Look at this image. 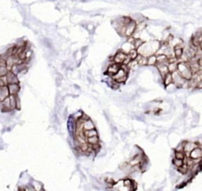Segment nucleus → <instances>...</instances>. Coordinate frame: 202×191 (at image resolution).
I'll use <instances>...</instances> for the list:
<instances>
[{
	"label": "nucleus",
	"instance_id": "c756f323",
	"mask_svg": "<svg viewBox=\"0 0 202 191\" xmlns=\"http://www.w3.org/2000/svg\"><path fill=\"white\" fill-rule=\"evenodd\" d=\"M132 184H133V181H131L130 179H126L123 181V185H124L125 186H126L127 188L131 189Z\"/></svg>",
	"mask_w": 202,
	"mask_h": 191
},
{
	"label": "nucleus",
	"instance_id": "7ed1b4c3",
	"mask_svg": "<svg viewBox=\"0 0 202 191\" xmlns=\"http://www.w3.org/2000/svg\"><path fill=\"white\" fill-rule=\"evenodd\" d=\"M136 27H137V24L134 21H131L130 22L126 24L125 25V31H124V36L130 37L135 32Z\"/></svg>",
	"mask_w": 202,
	"mask_h": 191
},
{
	"label": "nucleus",
	"instance_id": "9b49d317",
	"mask_svg": "<svg viewBox=\"0 0 202 191\" xmlns=\"http://www.w3.org/2000/svg\"><path fill=\"white\" fill-rule=\"evenodd\" d=\"M9 95L10 93H9L8 87H6L5 85L0 87V102H3Z\"/></svg>",
	"mask_w": 202,
	"mask_h": 191
},
{
	"label": "nucleus",
	"instance_id": "412c9836",
	"mask_svg": "<svg viewBox=\"0 0 202 191\" xmlns=\"http://www.w3.org/2000/svg\"><path fill=\"white\" fill-rule=\"evenodd\" d=\"M84 135L85 137H90L96 136V135H98V133H97V131L95 129H92V130H85Z\"/></svg>",
	"mask_w": 202,
	"mask_h": 191
},
{
	"label": "nucleus",
	"instance_id": "f03ea898",
	"mask_svg": "<svg viewBox=\"0 0 202 191\" xmlns=\"http://www.w3.org/2000/svg\"><path fill=\"white\" fill-rule=\"evenodd\" d=\"M112 79H114L115 81H117L118 83H123L127 80V73L125 71L124 69L120 67V69H118V72L116 73L115 74H114L111 76Z\"/></svg>",
	"mask_w": 202,
	"mask_h": 191
},
{
	"label": "nucleus",
	"instance_id": "7c9ffc66",
	"mask_svg": "<svg viewBox=\"0 0 202 191\" xmlns=\"http://www.w3.org/2000/svg\"><path fill=\"white\" fill-rule=\"evenodd\" d=\"M0 67H6V58H3V56H0Z\"/></svg>",
	"mask_w": 202,
	"mask_h": 191
},
{
	"label": "nucleus",
	"instance_id": "4468645a",
	"mask_svg": "<svg viewBox=\"0 0 202 191\" xmlns=\"http://www.w3.org/2000/svg\"><path fill=\"white\" fill-rule=\"evenodd\" d=\"M181 44V43H180ZM180 44L179 45H176L175 47H174V53H175V57L177 58V59H179V58L182 57V55H183V49L182 47H180Z\"/></svg>",
	"mask_w": 202,
	"mask_h": 191
},
{
	"label": "nucleus",
	"instance_id": "aec40b11",
	"mask_svg": "<svg viewBox=\"0 0 202 191\" xmlns=\"http://www.w3.org/2000/svg\"><path fill=\"white\" fill-rule=\"evenodd\" d=\"M156 55H151L147 57V65L148 66H154L156 64Z\"/></svg>",
	"mask_w": 202,
	"mask_h": 191
},
{
	"label": "nucleus",
	"instance_id": "f257e3e1",
	"mask_svg": "<svg viewBox=\"0 0 202 191\" xmlns=\"http://www.w3.org/2000/svg\"><path fill=\"white\" fill-rule=\"evenodd\" d=\"M177 71L180 74V75L186 80H190L192 78L193 73L191 70L190 63L187 62H181L178 63Z\"/></svg>",
	"mask_w": 202,
	"mask_h": 191
},
{
	"label": "nucleus",
	"instance_id": "bb28decb",
	"mask_svg": "<svg viewBox=\"0 0 202 191\" xmlns=\"http://www.w3.org/2000/svg\"><path fill=\"white\" fill-rule=\"evenodd\" d=\"M142 43H143V41H142L141 39L135 38V41H134V43H133V47H134L135 49H137V48H139L140 47L142 46Z\"/></svg>",
	"mask_w": 202,
	"mask_h": 191
},
{
	"label": "nucleus",
	"instance_id": "cd10ccee",
	"mask_svg": "<svg viewBox=\"0 0 202 191\" xmlns=\"http://www.w3.org/2000/svg\"><path fill=\"white\" fill-rule=\"evenodd\" d=\"M173 163H174V165H175V166H176L177 168L181 167V166H182L183 164H184V162H183V160H182V159H177V158H175V159L173 160Z\"/></svg>",
	"mask_w": 202,
	"mask_h": 191
},
{
	"label": "nucleus",
	"instance_id": "2f4dec72",
	"mask_svg": "<svg viewBox=\"0 0 202 191\" xmlns=\"http://www.w3.org/2000/svg\"><path fill=\"white\" fill-rule=\"evenodd\" d=\"M197 63L199 65V67L202 68V57H200V58L197 60Z\"/></svg>",
	"mask_w": 202,
	"mask_h": 191
},
{
	"label": "nucleus",
	"instance_id": "393cba45",
	"mask_svg": "<svg viewBox=\"0 0 202 191\" xmlns=\"http://www.w3.org/2000/svg\"><path fill=\"white\" fill-rule=\"evenodd\" d=\"M175 158H177V159H182V160H184L186 158L185 155H184V153H183V152H182V151H177V150L175 151Z\"/></svg>",
	"mask_w": 202,
	"mask_h": 191
},
{
	"label": "nucleus",
	"instance_id": "20e7f679",
	"mask_svg": "<svg viewBox=\"0 0 202 191\" xmlns=\"http://www.w3.org/2000/svg\"><path fill=\"white\" fill-rule=\"evenodd\" d=\"M171 75H172V79H173V83L178 88L182 86L183 84L185 83V81H187V80H186V79H184V78H182V76L180 75V74H179L177 70L176 71H174L173 73H171Z\"/></svg>",
	"mask_w": 202,
	"mask_h": 191
},
{
	"label": "nucleus",
	"instance_id": "f704fd0d",
	"mask_svg": "<svg viewBox=\"0 0 202 191\" xmlns=\"http://www.w3.org/2000/svg\"><path fill=\"white\" fill-rule=\"evenodd\" d=\"M199 47L201 48V49L202 50V41H201V43H200V45H199Z\"/></svg>",
	"mask_w": 202,
	"mask_h": 191
},
{
	"label": "nucleus",
	"instance_id": "ddd939ff",
	"mask_svg": "<svg viewBox=\"0 0 202 191\" xmlns=\"http://www.w3.org/2000/svg\"><path fill=\"white\" fill-rule=\"evenodd\" d=\"M142 159H143V156H142V154H139V155H137L134 157H133V159H131L129 163V164L133 167V166H137V165L140 164V163L142 162Z\"/></svg>",
	"mask_w": 202,
	"mask_h": 191
},
{
	"label": "nucleus",
	"instance_id": "5701e85b",
	"mask_svg": "<svg viewBox=\"0 0 202 191\" xmlns=\"http://www.w3.org/2000/svg\"><path fill=\"white\" fill-rule=\"evenodd\" d=\"M127 55H128V56L130 57V58L131 59V60H133V59H136V58L137 57V55H138V52H137V50L135 49V48H133V49L130 50Z\"/></svg>",
	"mask_w": 202,
	"mask_h": 191
},
{
	"label": "nucleus",
	"instance_id": "0eeeda50",
	"mask_svg": "<svg viewBox=\"0 0 202 191\" xmlns=\"http://www.w3.org/2000/svg\"><path fill=\"white\" fill-rule=\"evenodd\" d=\"M197 147V145L196 143H194V142H185L184 146H183V151H184L186 155L189 156L191 151Z\"/></svg>",
	"mask_w": 202,
	"mask_h": 191
},
{
	"label": "nucleus",
	"instance_id": "6e6552de",
	"mask_svg": "<svg viewBox=\"0 0 202 191\" xmlns=\"http://www.w3.org/2000/svg\"><path fill=\"white\" fill-rule=\"evenodd\" d=\"M6 81L10 84H18V79L17 74H15L12 71H10L6 74Z\"/></svg>",
	"mask_w": 202,
	"mask_h": 191
},
{
	"label": "nucleus",
	"instance_id": "39448f33",
	"mask_svg": "<svg viewBox=\"0 0 202 191\" xmlns=\"http://www.w3.org/2000/svg\"><path fill=\"white\" fill-rule=\"evenodd\" d=\"M189 157L192 159H194V160H197V159H201L202 157V148L200 147L195 148L194 149L191 151L190 153V156Z\"/></svg>",
	"mask_w": 202,
	"mask_h": 191
},
{
	"label": "nucleus",
	"instance_id": "dca6fc26",
	"mask_svg": "<svg viewBox=\"0 0 202 191\" xmlns=\"http://www.w3.org/2000/svg\"><path fill=\"white\" fill-rule=\"evenodd\" d=\"M92 129H95V126L93 124V122L90 119L85 120L83 122V130H92Z\"/></svg>",
	"mask_w": 202,
	"mask_h": 191
},
{
	"label": "nucleus",
	"instance_id": "72a5a7b5",
	"mask_svg": "<svg viewBox=\"0 0 202 191\" xmlns=\"http://www.w3.org/2000/svg\"><path fill=\"white\" fill-rule=\"evenodd\" d=\"M3 85H4V83H3V81L0 80V87L3 86Z\"/></svg>",
	"mask_w": 202,
	"mask_h": 191
},
{
	"label": "nucleus",
	"instance_id": "473e14b6",
	"mask_svg": "<svg viewBox=\"0 0 202 191\" xmlns=\"http://www.w3.org/2000/svg\"><path fill=\"white\" fill-rule=\"evenodd\" d=\"M197 88H199V89H202V80H201V81L198 82V84H197Z\"/></svg>",
	"mask_w": 202,
	"mask_h": 191
},
{
	"label": "nucleus",
	"instance_id": "c85d7f7f",
	"mask_svg": "<svg viewBox=\"0 0 202 191\" xmlns=\"http://www.w3.org/2000/svg\"><path fill=\"white\" fill-rule=\"evenodd\" d=\"M8 73V70L6 69V67H0V77L6 76Z\"/></svg>",
	"mask_w": 202,
	"mask_h": 191
},
{
	"label": "nucleus",
	"instance_id": "6ab92c4d",
	"mask_svg": "<svg viewBox=\"0 0 202 191\" xmlns=\"http://www.w3.org/2000/svg\"><path fill=\"white\" fill-rule=\"evenodd\" d=\"M156 63H168V56L164 54L156 56Z\"/></svg>",
	"mask_w": 202,
	"mask_h": 191
},
{
	"label": "nucleus",
	"instance_id": "1a4fd4ad",
	"mask_svg": "<svg viewBox=\"0 0 202 191\" xmlns=\"http://www.w3.org/2000/svg\"><path fill=\"white\" fill-rule=\"evenodd\" d=\"M168 63H156V66L157 67V69H159V73L160 74L162 75V77L164 78L168 72Z\"/></svg>",
	"mask_w": 202,
	"mask_h": 191
},
{
	"label": "nucleus",
	"instance_id": "f8f14e48",
	"mask_svg": "<svg viewBox=\"0 0 202 191\" xmlns=\"http://www.w3.org/2000/svg\"><path fill=\"white\" fill-rule=\"evenodd\" d=\"M8 89L10 95H17L20 90V86L18 84H10L8 85Z\"/></svg>",
	"mask_w": 202,
	"mask_h": 191
},
{
	"label": "nucleus",
	"instance_id": "2eb2a0df",
	"mask_svg": "<svg viewBox=\"0 0 202 191\" xmlns=\"http://www.w3.org/2000/svg\"><path fill=\"white\" fill-rule=\"evenodd\" d=\"M12 110L11 104H10V95L7 98H6L3 101V111H9Z\"/></svg>",
	"mask_w": 202,
	"mask_h": 191
},
{
	"label": "nucleus",
	"instance_id": "9d476101",
	"mask_svg": "<svg viewBox=\"0 0 202 191\" xmlns=\"http://www.w3.org/2000/svg\"><path fill=\"white\" fill-rule=\"evenodd\" d=\"M120 67H120V65H119V64L115 63L111 64V65L109 66L108 68H107V74H108L111 76H113L114 74H115L116 73L118 72V70L120 69Z\"/></svg>",
	"mask_w": 202,
	"mask_h": 191
},
{
	"label": "nucleus",
	"instance_id": "a878e982",
	"mask_svg": "<svg viewBox=\"0 0 202 191\" xmlns=\"http://www.w3.org/2000/svg\"><path fill=\"white\" fill-rule=\"evenodd\" d=\"M178 170H179V171L180 172L181 174H186L187 173L188 170H189V168H188V166L186 164H183V165L182 166H181V167H179V168H178Z\"/></svg>",
	"mask_w": 202,
	"mask_h": 191
},
{
	"label": "nucleus",
	"instance_id": "b1692460",
	"mask_svg": "<svg viewBox=\"0 0 202 191\" xmlns=\"http://www.w3.org/2000/svg\"><path fill=\"white\" fill-rule=\"evenodd\" d=\"M168 70L170 73H173L174 71H176L177 68H178V63L175 62V63H168Z\"/></svg>",
	"mask_w": 202,
	"mask_h": 191
},
{
	"label": "nucleus",
	"instance_id": "f3484780",
	"mask_svg": "<svg viewBox=\"0 0 202 191\" xmlns=\"http://www.w3.org/2000/svg\"><path fill=\"white\" fill-rule=\"evenodd\" d=\"M136 60L137 61V63L140 66H145L147 65V57L138 54L137 57L136 58Z\"/></svg>",
	"mask_w": 202,
	"mask_h": 191
},
{
	"label": "nucleus",
	"instance_id": "a211bd4d",
	"mask_svg": "<svg viewBox=\"0 0 202 191\" xmlns=\"http://www.w3.org/2000/svg\"><path fill=\"white\" fill-rule=\"evenodd\" d=\"M164 83L165 86H168L171 83H173V79H172V75L171 73L168 72L166 75L164 77Z\"/></svg>",
	"mask_w": 202,
	"mask_h": 191
},
{
	"label": "nucleus",
	"instance_id": "423d86ee",
	"mask_svg": "<svg viewBox=\"0 0 202 191\" xmlns=\"http://www.w3.org/2000/svg\"><path fill=\"white\" fill-rule=\"evenodd\" d=\"M128 57V55L126 54L125 52H118L117 54L115 55V56H114V62L117 64H119V65H122L123 63L126 58Z\"/></svg>",
	"mask_w": 202,
	"mask_h": 191
},
{
	"label": "nucleus",
	"instance_id": "4be33fe9",
	"mask_svg": "<svg viewBox=\"0 0 202 191\" xmlns=\"http://www.w3.org/2000/svg\"><path fill=\"white\" fill-rule=\"evenodd\" d=\"M87 142H88V143H89V144L91 145H95V144H97V143H99L98 135H96V136L90 137H87Z\"/></svg>",
	"mask_w": 202,
	"mask_h": 191
},
{
	"label": "nucleus",
	"instance_id": "c9c22d12",
	"mask_svg": "<svg viewBox=\"0 0 202 191\" xmlns=\"http://www.w3.org/2000/svg\"><path fill=\"white\" fill-rule=\"evenodd\" d=\"M199 144H200V145H202V138H201V139H200V140H199Z\"/></svg>",
	"mask_w": 202,
	"mask_h": 191
}]
</instances>
